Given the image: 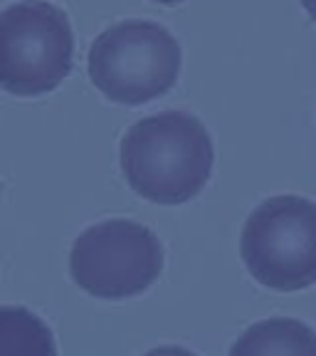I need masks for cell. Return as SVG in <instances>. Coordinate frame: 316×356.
<instances>
[{
    "instance_id": "1",
    "label": "cell",
    "mask_w": 316,
    "mask_h": 356,
    "mask_svg": "<svg viewBox=\"0 0 316 356\" xmlns=\"http://www.w3.org/2000/svg\"><path fill=\"white\" fill-rule=\"evenodd\" d=\"M215 151L208 129L185 111H158L128 127L119 146L124 181L158 206L188 203L213 176Z\"/></svg>"
},
{
    "instance_id": "2",
    "label": "cell",
    "mask_w": 316,
    "mask_h": 356,
    "mask_svg": "<svg viewBox=\"0 0 316 356\" xmlns=\"http://www.w3.org/2000/svg\"><path fill=\"white\" fill-rule=\"evenodd\" d=\"M161 238L139 220L109 218L77 235L69 250V277L84 295L126 302L149 292L163 273Z\"/></svg>"
},
{
    "instance_id": "3",
    "label": "cell",
    "mask_w": 316,
    "mask_h": 356,
    "mask_svg": "<svg viewBox=\"0 0 316 356\" xmlns=\"http://www.w3.org/2000/svg\"><path fill=\"white\" fill-rule=\"evenodd\" d=\"M240 257L260 287L292 295L316 284V203L272 195L247 216Z\"/></svg>"
},
{
    "instance_id": "4",
    "label": "cell",
    "mask_w": 316,
    "mask_h": 356,
    "mask_svg": "<svg viewBox=\"0 0 316 356\" xmlns=\"http://www.w3.org/2000/svg\"><path fill=\"white\" fill-rule=\"evenodd\" d=\"M87 70L106 99L141 106L173 89L181 72V44L158 22L124 20L92 42Z\"/></svg>"
},
{
    "instance_id": "5",
    "label": "cell",
    "mask_w": 316,
    "mask_h": 356,
    "mask_svg": "<svg viewBox=\"0 0 316 356\" xmlns=\"http://www.w3.org/2000/svg\"><path fill=\"white\" fill-rule=\"evenodd\" d=\"M74 33L65 10L47 0H20L0 13V89L40 97L72 72Z\"/></svg>"
},
{
    "instance_id": "6",
    "label": "cell",
    "mask_w": 316,
    "mask_h": 356,
    "mask_svg": "<svg viewBox=\"0 0 316 356\" xmlns=\"http://www.w3.org/2000/svg\"><path fill=\"white\" fill-rule=\"evenodd\" d=\"M228 356H316V329L297 317H265L240 332Z\"/></svg>"
},
{
    "instance_id": "7",
    "label": "cell",
    "mask_w": 316,
    "mask_h": 356,
    "mask_svg": "<svg viewBox=\"0 0 316 356\" xmlns=\"http://www.w3.org/2000/svg\"><path fill=\"white\" fill-rule=\"evenodd\" d=\"M0 356H57L55 332L30 307L0 305Z\"/></svg>"
},
{
    "instance_id": "8",
    "label": "cell",
    "mask_w": 316,
    "mask_h": 356,
    "mask_svg": "<svg viewBox=\"0 0 316 356\" xmlns=\"http://www.w3.org/2000/svg\"><path fill=\"white\" fill-rule=\"evenodd\" d=\"M141 356H200V354H195L193 349H188L183 344H158L153 349L144 351Z\"/></svg>"
},
{
    "instance_id": "9",
    "label": "cell",
    "mask_w": 316,
    "mask_h": 356,
    "mask_svg": "<svg viewBox=\"0 0 316 356\" xmlns=\"http://www.w3.org/2000/svg\"><path fill=\"white\" fill-rule=\"evenodd\" d=\"M301 6H304V10L316 20V0H301Z\"/></svg>"
},
{
    "instance_id": "10",
    "label": "cell",
    "mask_w": 316,
    "mask_h": 356,
    "mask_svg": "<svg viewBox=\"0 0 316 356\" xmlns=\"http://www.w3.org/2000/svg\"><path fill=\"white\" fill-rule=\"evenodd\" d=\"M153 3H161V6H178V3H183V0H153Z\"/></svg>"
}]
</instances>
